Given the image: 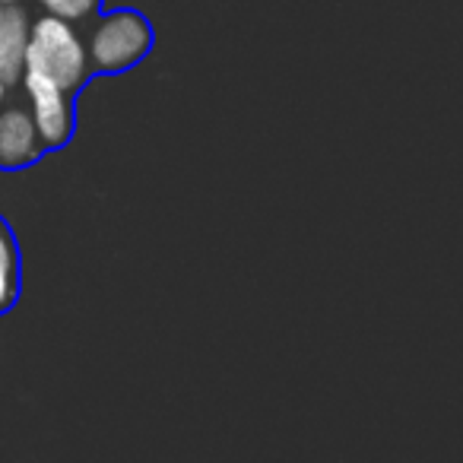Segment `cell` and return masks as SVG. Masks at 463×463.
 I'll return each instance as SVG.
<instances>
[{
	"instance_id": "1",
	"label": "cell",
	"mask_w": 463,
	"mask_h": 463,
	"mask_svg": "<svg viewBox=\"0 0 463 463\" xmlns=\"http://www.w3.org/2000/svg\"><path fill=\"white\" fill-rule=\"evenodd\" d=\"M26 71L45 73L64 92H77L83 86V80L90 77V58L73 23L45 14L29 26Z\"/></svg>"
},
{
	"instance_id": "2",
	"label": "cell",
	"mask_w": 463,
	"mask_h": 463,
	"mask_svg": "<svg viewBox=\"0 0 463 463\" xmlns=\"http://www.w3.org/2000/svg\"><path fill=\"white\" fill-rule=\"evenodd\" d=\"M153 48V29L137 10H111L92 26L86 58L102 73H121L140 64Z\"/></svg>"
},
{
	"instance_id": "3",
	"label": "cell",
	"mask_w": 463,
	"mask_h": 463,
	"mask_svg": "<svg viewBox=\"0 0 463 463\" xmlns=\"http://www.w3.org/2000/svg\"><path fill=\"white\" fill-rule=\"evenodd\" d=\"M23 90L29 99V115L39 130V140L45 149H58L71 140L73 134V105L71 92H64L58 83L45 77L39 71H23L20 77Z\"/></svg>"
},
{
	"instance_id": "4",
	"label": "cell",
	"mask_w": 463,
	"mask_h": 463,
	"mask_svg": "<svg viewBox=\"0 0 463 463\" xmlns=\"http://www.w3.org/2000/svg\"><path fill=\"white\" fill-rule=\"evenodd\" d=\"M39 130L33 115L23 105H4L0 109V168H23L33 165L42 156Z\"/></svg>"
},
{
	"instance_id": "5",
	"label": "cell",
	"mask_w": 463,
	"mask_h": 463,
	"mask_svg": "<svg viewBox=\"0 0 463 463\" xmlns=\"http://www.w3.org/2000/svg\"><path fill=\"white\" fill-rule=\"evenodd\" d=\"M29 14L20 4L0 7V83H20L26 71V48H29Z\"/></svg>"
},
{
	"instance_id": "6",
	"label": "cell",
	"mask_w": 463,
	"mask_h": 463,
	"mask_svg": "<svg viewBox=\"0 0 463 463\" xmlns=\"http://www.w3.org/2000/svg\"><path fill=\"white\" fill-rule=\"evenodd\" d=\"M20 296V260H16L14 235L0 222V315L10 311Z\"/></svg>"
},
{
	"instance_id": "7",
	"label": "cell",
	"mask_w": 463,
	"mask_h": 463,
	"mask_svg": "<svg viewBox=\"0 0 463 463\" xmlns=\"http://www.w3.org/2000/svg\"><path fill=\"white\" fill-rule=\"evenodd\" d=\"M48 16H58L64 23H83L102 7V0H39Z\"/></svg>"
},
{
	"instance_id": "8",
	"label": "cell",
	"mask_w": 463,
	"mask_h": 463,
	"mask_svg": "<svg viewBox=\"0 0 463 463\" xmlns=\"http://www.w3.org/2000/svg\"><path fill=\"white\" fill-rule=\"evenodd\" d=\"M4 99H7V86L0 83V109H4Z\"/></svg>"
},
{
	"instance_id": "9",
	"label": "cell",
	"mask_w": 463,
	"mask_h": 463,
	"mask_svg": "<svg viewBox=\"0 0 463 463\" xmlns=\"http://www.w3.org/2000/svg\"><path fill=\"white\" fill-rule=\"evenodd\" d=\"M10 4H20V0H0V7H10Z\"/></svg>"
}]
</instances>
